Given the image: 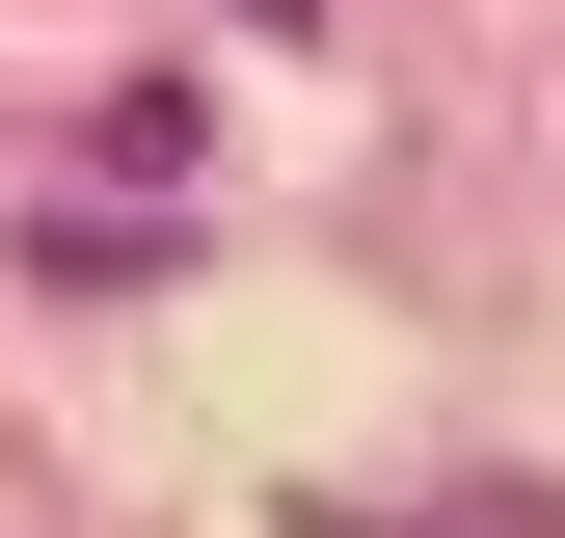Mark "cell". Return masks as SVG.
I'll return each instance as SVG.
<instances>
[{"label": "cell", "instance_id": "cell-1", "mask_svg": "<svg viewBox=\"0 0 565 538\" xmlns=\"http://www.w3.org/2000/svg\"><path fill=\"white\" fill-rule=\"evenodd\" d=\"M243 28H297V0H243Z\"/></svg>", "mask_w": 565, "mask_h": 538}]
</instances>
